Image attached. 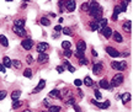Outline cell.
Returning a JSON list of instances; mask_svg holds the SVG:
<instances>
[{"label": "cell", "mask_w": 133, "mask_h": 112, "mask_svg": "<svg viewBox=\"0 0 133 112\" xmlns=\"http://www.w3.org/2000/svg\"><path fill=\"white\" fill-rule=\"evenodd\" d=\"M89 14L94 20L99 21L101 20V15H102V9L96 1H91L90 3V9H89Z\"/></svg>", "instance_id": "6da1fadb"}, {"label": "cell", "mask_w": 133, "mask_h": 112, "mask_svg": "<svg viewBox=\"0 0 133 112\" xmlns=\"http://www.w3.org/2000/svg\"><path fill=\"white\" fill-rule=\"evenodd\" d=\"M123 74H121V73H118V74H116L112 78V80H111V86H114V88H116V86H119V85L123 83Z\"/></svg>", "instance_id": "7a4b0ae2"}, {"label": "cell", "mask_w": 133, "mask_h": 112, "mask_svg": "<svg viewBox=\"0 0 133 112\" xmlns=\"http://www.w3.org/2000/svg\"><path fill=\"white\" fill-rule=\"evenodd\" d=\"M111 67H112V69L115 70H124L127 68V64H126V62L122 61V62H112L111 63Z\"/></svg>", "instance_id": "3957f363"}, {"label": "cell", "mask_w": 133, "mask_h": 112, "mask_svg": "<svg viewBox=\"0 0 133 112\" xmlns=\"http://www.w3.org/2000/svg\"><path fill=\"white\" fill-rule=\"evenodd\" d=\"M48 48H49V46H48V43H46V42H39L37 44V47H36V49H37V52L39 54L46 53V52L48 51Z\"/></svg>", "instance_id": "277c9868"}, {"label": "cell", "mask_w": 133, "mask_h": 112, "mask_svg": "<svg viewBox=\"0 0 133 112\" xmlns=\"http://www.w3.org/2000/svg\"><path fill=\"white\" fill-rule=\"evenodd\" d=\"M21 46H22V48H24V49L30 51V49L32 48V46H33V41L31 39V38H25L24 41L21 42Z\"/></svg>", "instance_id": "5b68a950"}, {"label": "cell", "mask_w": 133, "mask_h": 112, "mask_svg": "<svg viewBox=\"0 0 133 112\" xmlns=\"http://www.w3.org/2000/svg\"><path fill=\"white\" fill-rule=\"evenodd\" d=\"M106 52H107V53H109V54L112 57V58H116V57H119V56H121V53H119L117 49L112 48V47H106Z\"/></svg>", "instance_id": "8992f818"}, {"label": "cell", "mask_w": 133, "mask_h": 112, "mask_svg": "<svg viewBox=\"0 0 133 112\" xmlns=\"http://www.w3.org/2000/svg\"><path fill=\"white\" fill-rule=\"evenodd\" d=\"M12 31H14L19 37H25V36H26V33H27L26 32V30H24V28H21V27H16V26L12 27Z\"/></svg>", "instance_id": "52a82bcc"}, {"label": "cell", "mask_w": 133, "mask_h": 112, "mask_svg": "<svg viewBox=\"0 0 133 112\" xmlns=\"http://www.w3.org/2000/svg\"><path fill=\"white\" fill-rule=\"evenodd\" d=\"M91 102L94 103V105H96L99 108H102V110H106V108L110 106V101H106V102H97L95 100H91Z\"/></svg>", "instance_id": "ba28073f"}, {"label": "cell", "mask_w": 133, "mask_h": 112, "mask_svg": "<svg viewBox=\"0 0 133 112\" xmlns=\"http://www.w3.org/2000/svg\"><path fill=\"white\" fill-rule=\"evenodd\" d=\"M64 5H65V9L68 10V11H74L75 10V1H73V0H69V1H65L64 3Z\"/></svg>", "instance_id": "9c48e42d"}, {"label": "cell", "mask_w": 133, "mask_h": 112, "mask_svg": "<svg viewBox=\"0 0 133 112\" xmlns=\"http://www.w3.org/2000/svg\"><path fill=\"white\" fill-rule=\"evenodd\" d=\"M44 86H46V81L44 80H39V83H38V85L35 88V89L32 90V94H36V93H39L42 89H44Z\"/></svg>", "instance_id": "30bf717a"}, {"label": "cell", "mask_w": 133, "mask_h": 112, "mask_svg": "<svg viewBox=\"0 0 133 112\" xmlns=\"http://www.w3.org/2000/svg\"><path fill=\"white\" fill-rule=\"evenodd\" d=\"M76 51L78 52H81V53H85L86 51V44L84 41H79L76 43Z\"/></svg>", "instance_id": "8fae6325"}, {"label": "cell", "mask_w": 133, "mask_h": 112, "mask_svg": "<svg viewBox=\"0 0 133 112\" xmlns=\"http://www.w3.org/2000/svg\"><path fill=\"white\" fill-rule=\"evenodd\" d=\"M106 27H107V20L106 19L99 20V32H102V30Z\"/></svg>", "instance_id": "7c38bea8"}, {"label": "cell", "mask_w": 133, "mask_h": 112, "mask_svg": "<svg viewBox=\"0 0 133 112\" xmlns=\"http://www.w3.org/2000/svg\"><path fill=\"white\" fill-rule=\"evenodd\" d=\"M37 61L39 64H44V63H47L48 62V56L46 54V53H43V54H39L37 58Z\"/></svg>", "instance_id": "4fadbf2b"}, {"label": "cell", "mask_w": 133, "mask_h": 112, "mask_svg": "<svg viewBox=\"0 0 133 112\" xmlns=\"http://www.w3.org/2000/svg\"><path fill=\"white\" fill-rule=\"evenodd\" d=\"M102 69H104V68H102L101 64H95L94 68H92V73H94L95 75H100L101 73H102Z\"/></svg>", "instance_id": "5bb4252c"}, {"label": "cell", "mask_w": 133, "mask_h": 112, "mask_svg": "<svg viewBox=\"0 0 133 112\" xmlns=\"http://www.w3.org/2000/svg\"><path fill=\"white\" fill-rule=\"evenodd\" d=\"M48 96H49V97H58V98H61V100H62V95H61V91H59V90H52V91H51V93L48 94Z\"/></svg>", "instance_id": "9a60e30c"}, {"label": "cell", "mask_w": 133, "mask_h": 112, "mask_svg": "<svg viewBox=\"0 0 133 112\" xmlns=\"http://www.w3.org/2000/svg\"><path fill=\"white\" fill-rule=\"evenodd\" d=\"M3 65H4L5 68H10V67L12 65V61L10 59L9 57H4V58H3Z\"/></svg>", "instance_id": "2e32d148"}, {"label": "cell", "mask_w": 133, "mask_h": 112, "mask_svg": "<svg viewBox=\"0 0 133 112\" xmlns=\"http://www.w3.org/2000/svg\"><path fill=\"white\" fill-rule=\"evenodd\" d=\"M20 96H21V91H20V90H14V91L11 93V98H12V101L19 100Z\"/></svg>", "instance_id": "e0dca14e"}, {"label": "cell", "mask_w": 133, "mask_h": 112, "mask_svg": "<svg viewBox=\"0 0 133 112\" xmlns=\"http://www.w3.org/2000/svg\"><path fill=\"white\" fill-rule=\"evenodd\" d=\"M123 30H124V32H127V33H129L131 32V21H128V20H126L123 22Z\"/></svg>", "instance_id": "ac0fdd59"}, {"label": "cell", "mask_w": 133, "mask_h": 112, "mask_svg": "<svg viewBox=\"0 0 133 112\" xmlns=\"http://www.w3.org/2000/svg\"><path fill=\"white\" fill-rule=\"evenodd\" d=\"M101 33H102L106 38H110V37H111V35H112V30H111L110 27H106V28H104V30H102V32H101Z\"/></svg>", "instance_id": "d6986e66"}, {"label": "cell", "mask_w": 133, "mask_h": 112, "mask_svg": "<svg viewBox=\"0 0 133 112\" xmlns=\"http://www.w3.org/2000/svg\"><path fill=\"white\" fill-rule=\"evenodd\" d=\"M0 44L4 47H8L9 46V42H8V38L5 37L4 35H0Z\"/></svg>", "instance_id": "ffe728a7"}, {"label": "cell", "mask_w": 133, "mask_h": 112, "mask_svg": "<svg viewBox=\"0 0 133 112\" xmlns=\"http://www.w3.org/2000/svg\"><path fill=\"white\" fill-rule=\"evenodd\" d=\"M14 26H16V27H21V28H24L25 26V20L24 19H19V20H16L14 22Z\"/></svg>", "instance_id": "44dd1931"}, {"label": "cell", "mask_w": 133, "mask_h": 112, "mask_svg": "<svg viewBox=\"0 0 133 112\" xmlns=\"http://www.w3.org/2000/svg\"><path fill=\"white\" fill-rule=\"evenodd\" d=\"M119 12H122V9H121V6H119V5H117V6L115 8V12H114V15H112V19L114 20L117 19V16H118Z\"/></svg>", "instance_id": "7402d4cb"}, {"label": "cell", "mask_w": 133, "mask_h": 112, "mask_svg": "<svg viewBox=\"0 0 133 112\" xmlns=\"http://www.w3.org/2000/svg\"><path fill=\"white\" fill-rule=\"evenodd\" d=\"M100 88H102V89H109V88H110L109 81H107L106 79L100 80Z\"/></svg>", "instance_id": "603a6c76"}, {"label": "cell", "mask_w": 133, "mask_h": 112, "mask_svg": "<svg viewBox=\"0 0 133 112\" xmlns=\"http://www.w3.org/2000/svg\"><path fill=\"white\" fill-rule=\"evenodd\" d=\"M121 98H122V102L126 105V103H127L129 100H131V95H129L128 93H126V94H123V95L121 96Z\"/></svg>", "instance_id": "cb8c5ba5"}, {"label": "cell", "mask_w": 133, "mask_h": 112, "mask_svg": "<svg viewBox=\"0 0 133 112\" xmlns=\"http://www.w3.org/2000/svg\"><path fill=\"white\" fill-rule=\"evenodd\" d=\"M39 22H41V25H43V26H49L51 25V21L46 17V16H43V17H41V20H39Z\"/></svg>", "instance_id": "d4e9b609"}, {"label": "cell", "mask_w": 133, "mask_h": 112, "mask_svg": "<svg viewBox=\"0 0 133 112\" xmlns=\"http://www.w3.org/2000/svg\"><path fill=\"white\" fill-rule=\"evenodd\" d=\"M114 39L116 41V42H118V43H121L122 41H123L122 36H121V35H119L118 32H114Z\"/></svg>", "instance_id": "484cf974"}, {"label": "cell", "mask_w": 133, "mask_h": 112, "mask_svg": "<svg viewBox=\"0 0 133 112\" xmlns=\"http://www.w3.org/2000/svg\"><path fill=\"white\" fill-rule=\"evenodd\" d=\"M64 67H65L66 69H68L69 71H70V73H74V71H75V68H74L73 65H70V63H69L68 61L64 62Z\"/></svg>", "instance_id": "4316f807"}, {"label": "cell", "mask_w": 133, "mask_h": 112, "mask_svg": "<svg viewBox=\"0 0 133 112\" xmlns=\"http://www.w3.org/2000/svg\"><path fill=\"white\" fill-rule=\"evenodd\" d=\"M70 42H69V41H63L62 42V48L63 49H64V51H69V49H70Z\"/></svg>", "instance_id": "83f0119b"}, {"label": "cell", "mask_w": 133, "mask_h": 112, "mask_svg": "<svg viewBox=\"0 0 133 112\" xmlns=\"http://www.w3.org/2000/svg\"><path fill=\"white\" fill-rule=\"evenodd\" d=\"M61 110H62L61 106H51L48 108V112H61Z\"/></svg>", "instance_id": "f1b7e54d"}, {"label": "cell", "mask_w": 133, "mask_h": 112, "mask_svg": "<svg viewBox=\"0 0 133 112\" xmlns=\"http://www.w3.org/2000/svg\"><path fill=\"white\" fill-rule=\"evenodd\" d=\"M61 30H63V28L61 27V25L56 26V27H54V35H53V37H58L59 33H61Z\"/></svg>", "instance_id": "f546056e"}, {"label": "cell", "mask_w": 133, "mask_h": 112, "mask_svg": "<svg viewBox=\"0 0 133 112\" xmlns=\"http://www.w3.org/2000/svg\"><path fill=\"white\" fill-rule=\"evenodd\" d=\"M24 76H26V78H31V76H32V69H30V68L25 69L24 70Z\"/></svg>", "instance_id": "4dcf8cb0"}, {"label": "cell", "mask_w": 133, "mask_h": 112, "mask_svg": "<svg viewBox=\"0 0 133 112\" xmlns=\"http://www.w3.org/2000/svg\"><path fill=\"white\" fill-rule=\"evenodd\" d=\"M12 67H14L15 69H20L21 68V62L17 61V59H14L12 61Z\"/></svg>", "instance_id": "1f68e13d"}, {"label": "cell", "mask_w": 133, "mask_h": 112, "mask_svg": "<svg viewBox=\"0 0 133 112\" xmlns=\"http://www.w3.org/2000/svg\"><path fill=\"white\" fill-rule=\"evenodd\" d=\"M84 84L86 86H91L92 85V80H91L90 76H85V79H84Z\"/></svg>", "instance_id": "d6a6232c"}, {"label": "cell", "mask_w": 133, "mask_h": 112, "mask_svg": "<svg viewBox=\"0 0 133 112\" xmlns=\"http://www.w3.org/2000/svg\"><path fill=\"white\" fill-rule=\"evenodd\" d=\"M21 105H22V102H21V101H19V100H16V101H12V108H14V110L19 108Z\"/></svg>", "instance_id": "836d02e7"}, {"label": "cell", "mask_w": 133, "mask_h": 112, "mask_svg": "<svg viewBox=\"0 0 133 112\" xmlns=\"http://www.w3.org/2000/svg\"><path fill=\"white\" fill-rule=\"evenodd\" d=\"M63 33H64V35H68V36H73V32H71V30L69 27L63 28Z\"/></svg>", "instance_id": "e575fe53"}, {"label": "cell", "mask_w": 133, "mask_h": 112, "mask_svg": "<svg viewBox=\"0 0 133 112\" xmlns=\"http://www.w3.org/2000/svg\"><path fill=\"white\" fill-rule=\"evenodd\" d=\"M6 95H8V93H6L5 90H0V101L4 100V98L6 97Z\"/></svg>", "instance_id": "d590c367"}, {"label": "cell", "mask_w": 133, "mask_h": 112, "mask_svg": "<svg viewBox=\"0 0 133 112\" xmlns=\"http://www.w3.org/2000/svg\"><path fill=\"white\" fill-rule=\"evenodd\" d=\"M89 9H90V4H83L81 5V10H83V11H89Z\"/></svg>", "instance_id": "8d00e7d4"}, {"label": "cell", "mask_w": 133, "mask_h": 112, "mask_svg": "<svg viewBox=\"0 0 133 112\" xmlns=\"http://www.w3.org/2000/svg\"><path fill=\"white\" fill-rule=\"evenodd\" d=\"M57 71L59 73V74H62L63 71H64V67H62V65H58L57 67Z\"/></svg>", "instance_id": "74e56055"}, {"label": "cell", "mask_w": 133, "mask_h": 112, "mask_svg": "<svg viewBox=\"0 0 133 112\" xmlns=\"http://www.w3.org/2000/svg\"><path fill=\"white\" fill-rule=\"evenodd\" d=\"M26 59H27L26 62H27L29 64H32V63H33V58L31 56H27V58H26Z\"/></svg>", "instance_id": "f35d334b"}, {"label": "cell", "mask_w": 133, "mask_h": 112, "mask_svg": "<svg viewBox=\"0 0 133 112\" xmlns=\"http://www.w3.org/2000/svg\"><path fill=\"white\" fill-rule=\"evenodd\" d=\"M94 93H95V96L97 98H101V97H102V96H101V94H100V91L97 89H95V91H94Z\"/></svg>", "instance_id": "ab89813d"}, {"label": "cell", "mask_w": 133, "mask_h": 112, "mask_svg": "<svg viewBox=\"0 0 133 112\" xmlns=\"http://www.w3.org/2000/svg\"><path fill=\"white\" fill-rule=\"evenodd\" d=\"M43 105H44V106H47L48 108L51 107V103H49V100H47V98H46V100L43 101Z\"/></svg>", "instance_id": "60d3db41"}, {"label": "cell", "mask_w": 133, "mask_h": 112, "mask_svg": "<svg viewBox=\"0 0 133 112\" xmlns=\"http://www.w3.org/2000/svg\"><path fill=\"white\" fill-rule=\"evenodd\" d=\"M0 71H3V73H5V71H6V68L3 65V63H0Z\"/></svg>", "instance_id": "b9f144b4"}, {"label": "cell", "mask_w": 133, "mask_h": 112, "mask_svg": "<svg viewBox=\"0 0 133 112\" xmlns=\"http://www.w3.org/2000/svg\"><path fill=\"white\" fill-rule=\"evenodd\" d=\"M74 84L76 85V86H80L81 85V80H79V79H76L75 81H74Z\"/></svg>", "instance_id": "7bdbcfd3"}, {"label": "cell", "mask_w": 133, "mask_h": 112, "mask_svg": "<svg viewBox=\"0 0 133 112\" xmlns=\"http://www.w3.org/2000/svg\"><path fill=\"white\" fill-rule=\"evenodd\" d=\"M64 56H65V57H70L71 56V52L70 51H65V52H64Z\"/></svg>", "instance_id": "ee69618b"}, {"label": "cell", "mask_w": 133, "mask_h": 112, "mask_svg": "<svg viewBox=\"0 0 133 112\" xmlns=\"http://www.w3.org/2000/svg\"><path fill=\"white\" fill-rule=\"evenodd\" d=\"M74 108H75V112H81V111H80V108L78 107L76 105H74Z\"/></svg>", "instance_id": "f6af8a7d"}, {"label": "cell", "mask_w": 133, "mask_h": 112, "mask_svg": "<svg viewBox=\"0 0 133 112\" xmlns=\"http://www.w3.org/2000/svg\"><path fill=\"white\" fill-rule=\"evenodd\" d=\"M22 112H32V111H31V110H24Z\"/></svg>", "instance_id": "bcb514c9"}, {"label": "cell", "mask_w": 133, "mask_h": 112, "mask_svg": "<svg viewBox=\"0 0 133 112\" xmlns=\"http://www.w3.org/2000/svg\"><path fill=\"white\" fill-rule=\"evenodd\" d=\"M41 112H48V111H41Z\"/></svg>", "instance_id": "7dc6e473"}]
</instances>
